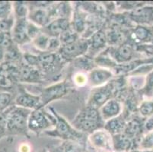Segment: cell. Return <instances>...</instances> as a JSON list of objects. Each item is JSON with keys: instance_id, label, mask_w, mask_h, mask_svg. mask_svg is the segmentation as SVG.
<instances>
[{"instance_id": "6da1fadb", "label": "cell", "mask_w": 153, "mask_h": 152, "mask_svg": "<svg viewBox=\"0 0 153 152\" xmlns=\"http://www.w3.org/2000/svg\"><path fill=\"white\" fill-rule=\"evenodd\" d=\"M50 110L55 117V129L51 132H47V134L56 137L62 138L66 141H80L82 139L83 135L80 131L72 128V125H69L63 117L56 113L53 109L51 108Z\"/></svg>"}, {"instance_id": "7a4b0ae2", "label": "cell", "mask_w": 153, "mask_h": 152, "mask_svg": "<svg viewBox=\"0 0 153 152\" xmlns=\"http://www.w3.org/2000/svg\"><path fill=\"white\" fill-rule=\"evenodd\" d=\"M55 117L50 119L49 116L41 109H37L30 113L27 120V128L37 133L51 128L53 124L55 125Z\"/></svg>"}, {"instance_id": "3957f363", "label": "cell", "mask_w": 153, "mask_h": 152, "mask_svg": "<svg viewBox=\"0 0 153 152\" xmlns=\"http://www.w3.org/2000/svg\"><path fill=\"white\" fill-rule=\"evenodd\" d=\"M30 113L29 110L22 107L14 109L5 118L8 129L12 131L24 130L27 127V120Z\"/></svg>"}, {"instance_id": "277c9868", "label": "cell", "mask_w": 153, "mask_h": 152, "mask_svg": "<svg viewBox=\"0 0 153 152\" xmlns=\"http://www.w3.org/2000/svg\"><path fill=\"white\" fill-rule=\"evenodd\" d=\"M88 50V40H79L69 45L61 47L59 50L61 57L67 59L79 58Z\"/></svg>"}, {"instance_id": "5b68a950", "label": "cell", "mask_w": 153, "mask_h": 152, "mask_svg": "<svg viewBox=\"0 0 153 152\" xmlns=\"http://www.w3.org/2000/svg\"><path fill=\"white\" fill-rule=\"evenodd\" d=\"M90 143L94 148L104 151H112V136L106 130L101 129L94 131L89 137Z\"/></svg>"}, {"instance_id": "8992f818", "label": "cell", "mask_w": 153, "mask_h": 152, "mask_svg": "<svg viewBox=\"0 0 153 152\" xmlns=\"http://www.w3.org/2000/svg\"><path fill=\"white\" fill-rule=\"evenodd\" d=\"M135 54V50L131 45L123 44L115 48H111L109 55L111 58L118 64H125L133 60Z\"/></svg>"}, {"instance_id": "52a82bcc", "label": "cell", "mask_w": 153, "mask_h": 152, "mask_svg": "<svg viewBox=\"0 0 153 152\" xmlns=\"http://www.w3.org/2000/svg\"><path fill=\"white\" fill-rule=\"evenodd\" d=\"M67 93V86L64 82L57 83L53 85L44 88L42 94L40 96L42 101L43 106L49 104L54 100L62 97Z\"/></svg>"}, {"instance_id": "ba28073f", "label": "cell", "mask_w": 153, "mask_h": 152, "mask_svg": "<svg viewBox=\"0 0 153 152\" xmlns=\"http://www.w3.org/2000/svg\"><path fill=\"white\" fill-rule=\"evenodd\" d=\"M130 18L141 25L149 24L153 22V7L149 5L136 7L130 13Z\"/></svg>"}, {"instance_id": "9c48e42d", "label": "cell", "mask_w": 153, "mask_h": 152, "mask_svg": "<svg viewBox=\"0 0 153 152\" xmlns=\"http://www.w3.org/2000/svg\"><path fill=\"white\" fill-rule=\"evenodd\" d=\"M69 26L70 24L67 18H58L44 27V33L51 37H59L64 31L69 29Z\"/></svg>"}, {"instance_id": "30bf717a", "label": "cell", "mask_w": 153, "mask_h": 152, "mask_svg": "<svg viewBox=\"0 0 153 152\" xmlns=\"http://www.w3.org/2000/svg\"><path fill=\"white\" fill-rule=\"evenodd\" d=\"M111 86L106 85L105 87H99L96 89L92 93L90 99V107L98 109L102 107L104 104H106L108 100H111L112 94Z\"/></svg>"}, {"instance_id": "8fae6325", "label": "cell", "mask_w": 153, "mask_h": 152, "mask_svg": "<svg viewBox=\"0 0 153 152\" xmlns=\"http://www.w3.org/2000/svg\"><path fill=\"white\" fill-rule=\"evenodd\" d=\"M112 145L113 149L117 152H128L135 148L133 139L126 136L124 133L112 136Z\"/></svg>"}, {"instance_id": "7c38bea8", "label": "cell", "mask_w": 153, "mask_h": 152, "mask_svg": "<svg viewBox=\"0 0 153 152\" xmlns=\"http://www.w3.org/2000/svg\"><path fill=\"white\" fill-rule=\"evenodd\" d=\"M113 77V73L106 69H93L88 75V80L92 86H101Z\"/></svg>"}, {"instance_id": "4fadbf2b", "label": "cell", "mask_w": 153, "mask_h": 152, "mask_svg": "<svg viewBox=\"0 0 153 152\" xmlns=\"http://www.w3.org/2000/svg\"><path fill=\"white\" fill-rule=\"evenodd\" d=\"M15 104L20 107L25 109H41L42 101L40 96L31 95L30 94H22L15 99Z\"/></svg>"}, {"instance_id": "5bb4252c", "label": "cell", "mask_w": 153, "mask_h": 152, "mask_svg": "<svg viewBox=\"0 0 153 152\" xmlns=\"http://www.w3.org/2000/svg\"><path fill=\"white\" fill-rule=\"evenodd\" d=\"M122 110L120 103L114 99H111L102 106L101 108V114L104 120L110 119L118 116Z\"/></svg>"}, {"instance_id": "9a60e30c", "label": "cell", "mask_w": 153, "mask_h": 152, "mask_svg": "<svg viewBox=\"0 0 153 152\" xmlns=\"http://www.w3.org/2000/svg\"><path fill=\"white\" fill-rule=\"evenodd\" d=\"M132 38L134 43L140 44H149L153 43V34L149 27L139 25L132 32Z\"/></svg>"}, {"instance_id": "2e32d148", "label": "cell", "mask_w": 153, "mask_h": 152, "mask_svg": "<svg viewBox=\"0 0 153 152\" xmlns=\"http://www.w3.org/2000/svg\"><path fill=\"white\" fill-rule=\"evenodd\" d=\"M107 43L106 33L102 30H98L93 33L90 40H88V50L98 52L106 47Z\"/></svg>"}, {"instance_id": "e0dca14e", "label": "cell", "mask_w": 153, "mask_h": 152, "mask_svg": "<svg viewBox=\"0 0 153 152\" xmlns=\"http://www.w3.org/2000/svg\"><path fill=\"white\" fill-rule=\"evenodd\" d=\"M30 19L38 27H46L51 22V13L44 8H37L30 13Z\"/></svg>"}, {"instance_id": "ac0fdd59", "label": "cell", "mask_w": 153, "mask_h": 152, "mask_svg": "<svg viewBox=\"0 0 153 152\" xmlns=\"http://www.w3.org/2000/svg\"><path fill=\"white\" fill-rule=\"evenodd\" d=\"M143 129L144 123L137 119H133L126 123L123 133L131 139H134L140 137Z\"/></svg>"}, {"instance_id": "d6986e66", "label": "cell", "mask_w": 153, "mask_h": 152, "mask_svg": "<svg viewBox=\"0 0 153 152\" xmlns=\"http://www.w3.org/2000/svg\"><path fill=\"white\" fill-rule=\"evenodd\" d=\"M28 22L26 19H19L14 28L13 37L15 41L19 44H22L29 39L27 34V27Z\"/></svg>"}, {"instance_id": "ffe728a7", "label": "cell", "mask_w": 153, "mask_h": 152, "mask_svg": "<svg viewBox=\"0 0 153 152\" xmlns=\"http://www.w3.org/2000/svg\"><path fill=\"white\" fill-rule=\"evenodd\" d=\"M126 122L122 119V117L117 116L115 118L110 119L104 125V129L107 132H109L111 136H114L117 134L123 133Z\"/></svg>"}, {"instance_id": "44dd1931", "label": "cell", "mask_w": 153, "mask_h": 152, "mask_svg": "<svg viewBox=\"0 0 153 152\" xmlns=\"http://www.w3.org/2000/svg\"><path fill=\"white\" fill-rule=\"evenodd\" d=\"M58 59L57 56L54 53L47 52L38 56V65L44 71H50L53 67L55 66V63Z\"/></svg>"}, {"instance_id": "7402d4cb", "label": "cell", "mask_w": 153, "mask_h": 152, "mask_svg": "<svg viewBox=\"0 0 153 152\" xmlns=\"http://www.w3.org/2000/svg\"><path fill=\"white\" fill-rule=\"evenodd\" d=\"M20 76L24 81L29 82H37L40 79L38 71L34 69V66L31 65H25L21 69V72L19 73Z\"/></svg>"}, {"instance_id": "603a6c76", "label": "cell", "mask_w": 153, "mask_h": 152, "mask_svg": "<svg viewBox=\"0 0 153 152\" xmlns=\"http://www.w3.org/2000/svg\"><path fill=\"white\" fill-rule=\"evenodd\" d=\"M62 47L72 44L79 40V34L73 29H68L59 37Z\"/></svg>"}, {"instance_id": "cb8c5ba5", "label": "cell", "mask_w": 153, "mask_h": 152, "mask_svg": "<svg viewBox=\"0 0 153 152\" xmlns=\"http://www.w3.org/2000/svg\"><path fill=\"white\" fill-rule=\"evenodd\" d=\"M61 146L64 152H84L85 151V145L80 141H66Z\"/></svg>"}, {"instance_id": "d4e9b609", "label": "cell", "mask_w": 153, "mask_h": 152, "mask_svg": "<svg viewBox=\"0 0 153 152\" xmlns=\"http://www.w3.org/2000/svg\"><path fill=\"white\" fill-rule=\"evenodd\" d=\"M51 37L45 33H40L34 40V44L38 50L42 51H47L49 41Z\"/></svg>"}, {"instance_id": "484cf974", "label": "cell", "mask_w": 153, "mask_h": 152, "mask_svg": "<svg viewBox=\"0 0 153 152\" xmlns=\"http://www.w3.org/2000/svg\"><path fill=\"white\" fill-rule=\"evenodd\" d=\"M140 114L144 118H149L153 116V100H145L139 107Z\"/></svg>"}, {"instance_id": "4316f807", "label": "cell", "mask_w": 153, "mask_h": 152, "mask_svg": "<svg viewBox=\"0 0 153 152\" xmlns=\"http://www.w3.org/2000/svg\"><path fill=\"white\" fill-rule=\"evenodd\" d=\"M107 41L108 44L113 46H116L123 40V34L120 31L116 29H111L106 33Z\"/></svg>"}, {"instance_id": "83f0119b", "label": "cell", "mask_w": 153, "mask_h": 152, "mask_svg": "<svg viewBox=\"0 0 153 152\" xmlns=\"http://www.w3.org/2000/svg\"><path fill=\"white\" fill-rule=\"evenodd\" d=\"M85 25H86V21L85 19L82 16V14L77 13L74 16L73 19V30L79 34L80 33H82L85 29Z\"/></svg>"}, {"instance_id": "f1b7e54d", "label": "cell", "mask_w": 153, "mask_h": 152, "mask_svg": "<svg viewBox=\"0 0 153 152\" xmlns=\"http://www.w3.org/2000/svg\"><path fill=\"white\" fill-rule=\"evenodd\" d=\"M139 148L142 151H152L153 150V131L141 138Z\"/></svg>"}, {"instance_id": "f546056e", "label": "cell", "mask_w": 153, "mask_h": 152, "mask_svg": "<svg viewBox=\"0 0 153 152\" xmlns=\"http://www.w3.org/2000/svg\"><path fill=\"white\" fill-rule=\"evenodd\" d=\"M143 94L149 98L153 97V71L147 75L143 87Z\"/></svg>"}, {"instance_id": "4dcf8cb0", "label": "cell", "mask_w": 153, "mask_h": 152, "mask_svg": "<svg viewBox=\"0 0 153 152\" xmlns=\"http://www.w3.org/2000/svg\"><path fill=\"white\" fill-rule=\"evenodd\" d=\"M12 5L11 2L6 1H0V20L9 19L12 12Z\"/></svg>"}, {"instance_id": "1f68e13d", "label": "cell", "mask_w": 153, "mask_h": 152, "mask_svg": "<svg viewBox=\"0 0 153 152\" xmlns=\"http://www.w3.org/2000/svg\"><path fill=\"white\" fill-rule=\"evenodd\" d=\"M15 10L19 19H26L27 15V7L25 2H18L15 4Z\"/></svg>"}, {"instance_id": "d6a6232c", "label": "cell", "mask_w": 153, "mask_h": 152, "mask_svg": "<svg viewBox=\"0 0 153 152\" xmlns=\"http://www.w3.org/2000/svg\"><path fill=\"white\" fill-rule=\"evenodd\" d=\"M40 28L38 26L32 22H28L27 27V34L29 38L35 39L40 34Z\"/></svg>"}, {"instance_id": "836d02e7", "label": "cell", "mask_w": 153, "mask_h": 152, "mask_svg": "<svg viewBox=\"0 0 153 152\" xmlns=\"http://www.w3.org/2000/svg\"><path fill=\"white\" fill-rule=\"evenodd\" d=\"M91 64H92V61L90 60L88 58L86 59L80 56L76 59V65L85 70H89V69H92Z\"/></svg>"}, {"instance_id": "e575fe53", "label": "cell", "mask_w": 153, "mask_h": 152, "mask_svg": "<svg viewBox=\"0 0 153 152\" xmlns=\"http://www.w3.org/2000/svg\"><path fill=\"white\" fill-rule=\"evenodd\" d=\"M12 95L9 93H0V110H3L10 104Z\"/></svg>"}, {"instance_id": "d590c367", "label": "cell", "mask_w": 153, "mask_h": 152, "mask_svg": "<svg viewBox=\"0 0 153 152\" xmlns=\"http://www.w3.org/2000/svg\"><path fill=\"white\" fill-rule=\"evenodd\" d=\"M12 27H13V19H7L0 20V32L1 33H9Z\"/></svg>"}, {"instance_id": "8d00e7d4", "label": "cell", "mask_w": 153, "mask_h": 152, "mask_svg": "<svg viewBox=\"0 0 153 152\" xmlns=\"http://www.w3.org/2000/svg\"><path fill=\"white\" fill-rule=\"evenodd\" d=\"M62 45H61L60 40H59V37H53L50 38L49 45H48V49L47 51H50L51 53H53V51L56 50H59L61 48Z\"/></svg>"}, {"instance_id": "74e56055", "label": "cell", "mask_w": 153, "mask_h": 152, "mask_svg": "<svg viewBox=\"0 0 153 152\" xmlns=\"http://www.w3.org/2000/svg\"><path fill=\"white\" fill-rule=\"evenodd\" d=\"M12 86V80L9 75L5 73L0 74V87L9 88Z\"/></svg>"}, {"instance_id": "f35d334b", "label": "cell", "mask_w": 153, "mask_h": 152, "mask_svg": "<svg viewBox=\"0 0 153 152\" xmlns=\"http://www.w3.org/2000/svg\"><path fill=\"white\" fill-rule=\"evenodd\" d=\"M74 80L75 82L80 86L83 85H85V83H87V78H86L84 75L80 73L77 74V75H76Z\"/></svg>"}, {"instance_id": "ab89813d", "label": "cell", "mask_w": 153, "mask_h": 152, "mask_svg": "<svg viewBox=\"0 0 153 152\" xmlns=\"http://www.w3.org/2000/svg\"><path fill=\"white\" fill-rule=\"evenodd\" d=\"M19 152H30V148L27 145H22L19 148Z\"/></svg>"}, {"instance_id": "60d3db41", "label": "cell", "mask_w": 153, "mask_h": 152, "mask_svg": "<svg viewBox=\"0 0 153 152\" xmlns=\"http://www.w3.org/2000/svg\"><path fill=\"white\" fill-rule=\"evenodd\" d=\"M49 152H64V151L62 146H59V147H56V148H54L51 149V150L49 151Z\"/></svg>"}, {"instance_id": "b9f144b4", "label": "cell", "mask_w": 153, "mask_h": 152, "mask_svg": "<svg viewBox=\"0 0 153 152\" xmlns=\"http://www.w3.org/2000/svg\"><path fill=\"white\" fill-rule=\"evenodd\" d=\"M2 57H3V52H2V47H0V61H1V59H2Z\"/></svg>"}, {"instance_id": "7bdbcfd3", "label": "cell", "mask_w": 153, "mask_h": 152, "mask_svg": "<svg viewBox=\"0 0 153 152\" xmlns=\"http://www.w3.org/2000/svg\"><path fill=\"white\" fill-rule=\"evenodd\" d=\"M104 152H107V151H104Z\"/></svg>"}]
</instances>
